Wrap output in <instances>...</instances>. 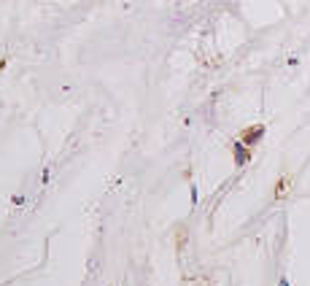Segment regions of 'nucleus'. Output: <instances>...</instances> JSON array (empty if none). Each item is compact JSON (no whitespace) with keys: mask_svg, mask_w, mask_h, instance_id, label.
I'll use <instances>...</instances> for the list:
<instances>
[{"mask_svg":"<svg viewBox=\"0 0 310 286\" xmlns=\"http://www.w3.org/2000/svg\"><path fill=\"white\" fill-rule=\"evenodd\" d=\"M262 135H265V127H262V125H256V127H248L246 132H243V135H240V140H243V143H246V146L251 149V146H256V143L262 140Z\"/></svg>","mask_w":310,"mask_h":286,"instance_id":"1","label":"nucleus"},{"mask_svg":"<svg viewBox=\"0 0 310 286\" xmlns=\"http://www.w3.org/2000/svg\"><path fill=\"white\" fill-rule=\"evenodd\" d=\"M232 151H235V162H238V165H246V162L251 159V149H248L243 140H235Z\"/></svg>","mask_w":310,"mask_h":286,"instance_id":"2","label":"nucleus"},{"mask_svg":"<svg viewBox=\"0 0 310 286\" xmlns=\"http://www.w3.org/2000/svg\"><path fill=\"white\" fill-rule=\"evenodd\" d=\"M278 286H289V281H280V283H278Z\"/></svg>","mask_w":310,"mask_h":286,"instance_id":"3","label":"nucleus"}]
</instances>
